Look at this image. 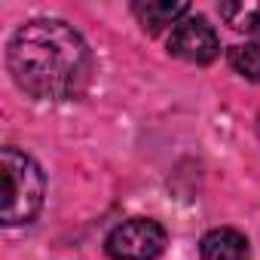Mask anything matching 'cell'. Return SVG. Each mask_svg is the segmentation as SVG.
Masks as SVG:
<instances>
[{
    "instance_id": "52a82bcc",
    "label": "cell",
    "mask_w": 260,
    "mask_h": 260,
    "mask_svg": "<svg viewBox=\"0 0 260 260\" xmlns=\"http://www.w3.org/2000/svg\"><path fill=\"white\" fill-rule=\"evenodd\" d=\"M220 19L233 31L260 34V0H236V4H220Z\"/></svg>"
},
{
    "instance_id": "ba28073f",
    "label": "cell",
    "mask_w": 260,
    "mask_h": 260,
    "mask_svg": "<svg viewBox=\"0 0 260 260\" xmlns=\"http://www.w3.org/2000/svg\"><path fill=\"white\" fill-rule=\"evenodd\" d=\"M226 58H230L233 71H239L242 77H248V80L260 83V37H257V40H251V43L233 46Z\"/></svg>"
},
{
    "instance_id": "8992f818",
    "label": "cell",
    "mask_w": 260,
    "mask_h": 260,
    "mask_svg": "<svg viewBox=\"0 0 260 260\" xmlns=\"http://www.w3.org/2000/svg\"><path fill=\"white\" fill-rule=\"evenodd\" d=\"M132 13L147 34H159L162 28H175L184 16H190V7L172 4V0H138V4H132Z\"/></svg>"
},
{
    "instance_id": "3957f363",
    "label": "cell",
    "mask_w": 260,
    "mask_h": 260,
    "mask_svg": "<svg viewBox=\"0 0 260 260\" xmlns=\"http://www.w3.org/2000/svg\"><path fill=\"white\" fill-rule=\"evenodd\" d=\"M162 248H166V230L147 217H132L119 223L104 242L110 260H156Z\"/></svg>"
},
{
    "instance_id": "6da1fadb",
    "label": "cell",
    "mask_w": 260,
    "mask_h": 260,
    "mask_svg": "<svg viewBox=\"0 0 260 260\" xmlns=\"http://www.w3.org/2000/svg\"><path fill=\"white\" fill-rule=\"evenodd\" d=\"M10 74L16 86L37 101H68L89 80L86 40L58 19H34L10 40Z\"/></svg>"
},
{
    "instance_id": "7a4b0ae2",
    "label": "cell",
    "mask_w": 260,
    "mask_h": 260,
    "mask_svg": "<svg viewBox=\"0 0 260 260\" xmlns=\"http://www.w3.org/2000/svg\"><path fill=\"white\" fill-rule=\"evenodd\" d=\"M0 193H4L0 217L7 226L31 223L43 205L46 178L28 153L16 147H4L0 150Z\"/></svg>"
},
{
    "instance_id": "5b68a950",
    "label": "cell",
    "mask_w": 260,
    "mask_h": 260,
    "mask_svg": "<svg viewBox=\"0 0 260 260\" xmlns=\"http://www.w3.org/2000/svg\"><path fill=\"white\" fill-rule=\"evenodd\" d=\"M199 257L202 260H251V248L239 230L220 226V230H211L202 236Z\"/></svg>"
},
{
    "instance_id": "277c9868",
    "label": "cell",
    "mask_w": 260,
    "mask_h": 260,
    "mask_svg": "<svg viewBox=\"0 0 260 260\" xmlns=\"http://www.w3.org/2000/svg\"><path fill=\"white\" fill-rule=\"evenodd\" d=\"M169 52L181 61H190V64H208L217 58L220 52V40L214 34V28L202 19V16H184L172 34H169Z\"/></svg>"
}]
</instances>
